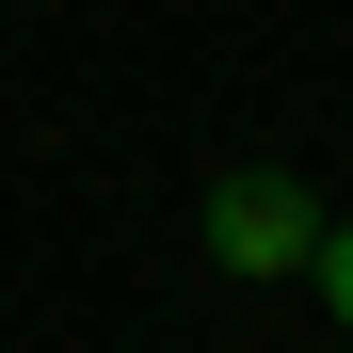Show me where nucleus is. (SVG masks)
<instances>
[{
    "mask_svg": "<svg viewBox=\"0 0 353 353\" xmlns=\"http://www.w3.org/2000/svg\"><path fill=\"white\" fill-rule=\"evenodd\" d=\"M193 241H209V273H241V289H289L321 257V193L289 161H225L209 176V209H193Z\"/></svg>",
    "mask_w": 353,
    "mask_h": 353,
    "instance_id": "obj_1",
    "label": "nucleus"
},
{
    "mask_svg": "<svg viewBox=\"0 0 353 353\" xmlns=\"http://www.w3.org/2000/svg\"><path fill=\"white\" fill-rule=\"evenodd\" d=\"M305 289H321V321L353 337V209H321V257H305Z\"/></svg>",
    "mask_w": 353,
    "mask_h": 353,
    "instance_id": "obj_2",
    "label": "nucleus"
}]
</instances>
